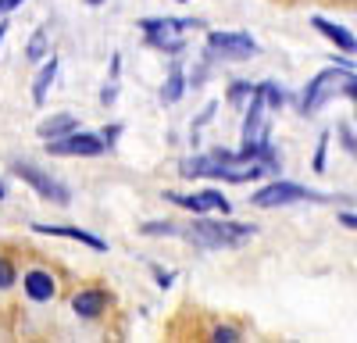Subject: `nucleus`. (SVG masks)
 <instances>
[{
	"instance_id": "f257e3e1",
	"label": "nucleus",
	"mask_w": 357,
	"mask_h": 343,
	"mask_svg": "<svg viewBox=\"0 0 357 343\" xmlns=\"http://www.w3.org/2000/svg\"><path fill=\"white\" fill-rule=\"evenodd\" d=\"M190 243L197 247H207V250H218V247H236L243 243L247 236H254L257 229L254 225H240V222H207V218H197L190 229H178Z\"/></svg>"
},
{
	"instance_id": "f03ea898",
	"label": "nucleus",
	"mask_w": 357,
	"mask_h": 343,
	"mask_svg": "<svg viewBox=\"0 0 357 343\" xmlns=\"http://www.w3.org/2000/svg\"><path fill=\"white\" fill-rule=\"evenodd\" d=\"M301 200H314V204H333V200H343V197H333V193H318V190H307L301 183H272V186H261L250 204L257 208H286V204H301Z\"/></svg>"
},
{
	"instance_id": "7ed1b4c3",
	"label": "nucleus",
	"mask_w": 357,
	"mask_h": 343,
	"mask_svg": "<svg viewBox=\"0 0 357 343\" xmlns=\"http://www.w3.org/2000/svg\"><path fill=\"white\" fill-rule=\"evenodd\" d=\"M200 22L197 18H143L139 22V29H143V36H146V43L151 47H158V50H168V54H178L186 43H183V29H197Z\"/></svg>"
},
{
	"instance_id": "20e7f679",
	"label": "nucleus",
	"mask_w": 357,
	"mask_h": 343,
	"mask_svg": "<svg viewBox=\"0 0 357 343\" xmlns=\"http://www.w3.org/2000/svg\"><path fill=\"white\" fill-rule=\"evenodd\" d=\"M104 151H107V143L97 132H82V129L47 139V154H54V158H97Z\"/></svg>"
},
{
	"instance_id": "39448f33",
	"label": "nucleus",
	"mask_w": 357,
	"mask_h": 343,
	"mask_svg": "<svg viewBox=\"0 0 357 343\" xmlns=\"http://www.w3.org/2000/svg\"><path fill=\"white\" fill-rule=\"evenodd\" d=\"M347 79H350V72H343V68H325L321 75H314L307 82V90H304V100H301L304 114H314L321 104H329L333 97H343Z\"/></svg>"
},
{
	"instance_id": "423d86ee",
	"label": "nucleus",
	"mask_w": 357,
	"mask_h": 343,
	"mask_svg": "<svg viewBox=\"0 0 357 343\" xmlns=\"http://www.w3.org/2000/svg\"><path fill=\"white\" fill-rule=\"evenodd\" d=\"M11 172H15V176H18L22 183L33 186L40 197L54 200V204H61V208H65L68 200H72L68 186H65V183H57L54 176H47V172H43V168H36V165H29V161H15V165H11Z\"/></svg>"
},
{
	"instance_id": "0eeeda50",
	"label": "nucleus",
	"mask_w": 357,
	"mask_h": 343,
	"mask_svg": "<svg viewBox=\"0 0 357 343\" xmlns=\"http://www.w3.org/2000/svg\"><path fill=\"white\" fill-rule=\"evenodd\" d=\"M207 50L218 57H229V61H247V57L257 54V43L247 33H211L207 36Z\"/></svg>"
},
{
	"instance_id": "6e6552de",
	"label": "nucleus",
	"mask_w": 357,
	"mask_h": 343,
	"mask_svg": "<svg viewBox=\"0 0 357 343\" xmlns=\"http://www.w3.org/2000/svg\"><path fill=\"white\" fill-rule=\"evenodd\" d=\"M165 200H172V204L186 208V211H193V215H204V211H222V215H229V200H225L218 190H204V193H193V197L165 193Z\"/></svg>"
},
{
	"instance_id": "1a4fd4ad",
	"label": "nucleus",
	"mask_w": 357,
	"mask_h": 343,
	"mask_svg": "<svg viewBox=\"0 0 357 343\" xmlns=\"http://www.w3.org/2000/svg\"><path fill=\"white\" fill-rule=\"evenodd\" d=\"M22 290L29 294V300L43 304V300H50V297L57 294V282H54V275H50V272L33 268V272H25V275H22Z\"/></svg>"
},
{
	"instance_id": "9d476101",
	"label": "nucleus",
	"mask_w": 357,
	"mask_h": 343,
	"mask_svg": "<svg viewBox=\"0 0 357 343\" xmlns=\"http://www.w3.org/2000/svg\"><path fill=\"white\" fill-rule=\"evenodd\" d=\"M36 233H43V236H65V240H75V243H86V247H93V250H107V243L100 240V236H93V233H86V229H75V225H33Z\"/></svg>"
},
{
	"instance_id": "9b49d317",
	"label": "nucleus",
	"mask_w": 357,
	"mask_h": 343,
	"mask_svg": "<svg viewBox=\"0 0 357 343\" xmlns=\"http://www.w3.org/2000/svg\"><path fill=\"white\" fill-rule=\"evenodd\" d=\"M311 25L318 29L321 36H329V40H333L343 54H357V40L347 33L343 25H336V22H329V18H321V15H314V18H311Z\"/></svg>"
},
{
	"instance_id": "f8f14e48",
	"label": "nucleus",
	"mask_w": 357,
	"mask_h": 343,
	"mask_svg": "<svg viewBox=\"0 0 357 343\" xmlns=\"http://www.w3.org/2000/svg\"><path fill=\"white\" fill-rule=\"evenodd\" d=\"M107 307V294L104 290H79L72 297V311L79 319H97V314Z\"/></svg>"
},
{
	"instance_id": "ddd939ff",
	"label": "nucleus",
	"mask_w": 357,
	"mask_h": 343,
	"mask_svg": "<svg viewBox=\"0 0 357 343\" xmlns=\"http://www.w3.org/2000/svg\"><path fill=\"white\" fill-rule=\"evenodd\" d=\"M72 129H79V119L75 114H54V119H47V122H40V139H54V136H65V132H72Z\"/></svg>"
},
{
	"instance_id": "4468645a",
	"label": "nucleus",
	"mask_w": 357,
	"mask_h": 343,
	"mask_svg": "<svg viewBox=\"0 0 357 343\" xmlns=\"http://www.w3.org/2000/svg\"><path fill=\"white\" fill-rule=\"evenodd\" d=\"M54 75H57V57L50 54V61L40 68V75H36V82H33V100H36V104H43V100H47V90H50Z\"/></svg>"
},
{
	"instance_id": "2eb2a0df",
	"label": "nucleus",
	"mask_w": 357,
	"mask_h": 343,
	"mask_svg": "<svg viewBox=\"0 0 357 343\" xmlns=\"http://www.w3.org/2000/svg\"><path fill=\"white\" fill-rule=\"evenodd\" d=\"M183 90H186V75H183V68H178V65H172L168 82L161 86V100H165V104H175L178 97H183Z\"/></svg>"
},
{
	"instance_id": "dca6fc26",
	"label": "nucleus",
	"mask_w": 357,
	"mask_h": 343,
	"mask_svg": "<svg viewBox=\"0 0 357 343\" xmlns=\"http://www.w3.org/2000/svg\"><path fill=\"white\" fill-rule=\"evenodd\" d=\"M47 54H50V43H47V29H36V33H33V40H29V47H25V57H29V61H43Z\"/></svg>"
},
{
	"instance_id": "f3484780",
	"label": "nucleus",
	"mask_w": 357,
	"mask_h": 343,
	"mask_svg": "<svg viewBox=\"0 0 357 343\" xmlns=\"http://www.w3.org/2000/svg\"><path fill=\"white\" fill-rule=\"evenodd\" d=\"M257 90H261V97H264V104H268V107H272V111H279V107L286 104V93L279 90V86H275V82H261V86H257Z\"/></svg>"
},
{
	"instance_id": "a211bd4d",
	"label": "nucleus",
	"mask_w": 357,
	"mask_h": 343,
	"mask_svg": "<svg viewBox=\"0 0 357 343\" xmlns=\"http://www.w3.org/2000/svg\"><path fill=\"white\" fill-rule=\"evenodd\" d=\"M143 236H178V229L172 222H146L143 225Z\"/></svg>"
},
{
	"instance_id": "6ab92c4d",
	"label": "nucleus",
	"mask_w": 357,
	"mask_h": 343,
	"mask_svg": "<svg viewBox=\"0 0 357 343\" xmlns=\"http://www.w3.org/2000/svg\"><path fill=\"white\" fill-rule=\"evenodd\" d=\"M325 154H329V132L318 136V154H314V172H325Z\"/></svg>"
},
{
	"instance_id": "aec40b11",
	"label": "nucleus",
	"mask_w": 357,
	"mask_h": 343,
	"mask_svg": "<svg viewBox=\"0 0 357 343\" xmlns=\"http://www.w3.org/2000/svg\"><path fill=\"white\" fill-rule=\"evenodd\" d=\"M8 286H15V265L0 257V290H8Z\"/></svg>"
},
{
	"instance_id": "412c9836",
	"label": "nucleus",
	"mask_w": 357,
	"mask_h": 343,
	"mask_svg": "<svg viewBox=\"0 0 357 343\" xmlns=\"http://www.w3.org/2000/svg\"><path fill=\"white\" fill-rule=\"evenodd\" d=\"M250 93H254L250 82H236L232 90H229V100H232V104H243V97H250Z\"/></svg>"
},
{
	"instance_id": "4be33fe9",
	"label": "nucleus",
	"mask_w": 357,
	"mask_h": 343,
	"mask_svg": "<svg viewBox=\"0 0 357 343\" xmlns=\"http://www.w3.org/2000/svg\"><path fill=\"white\" fill-rule=\"evenodd\" d=\"M340 136H343L347 154H354V158H357V139H354V132H350V125H347V122H340Z\"/></svg>"
},
{
	"instance_id": "5701e85b",
	"label": "nucleus",
	"mask_w": 357,
	"mask_h": 343,
	"mask_svg": "<svg viewBox=\"0 0 357 343\" xmlns=\"http://www.w3.org/2000/svg\"><path fill=\"white\" fill-rule=\"evenodd\" d=\"M211 340H218V343H236V340H240V333L229 329V326H218V329L211 333Z\"/></svg>"
},
{
	"instance_id": "b1692460",
	"label": "nucleus",
	"mask_w": 357,
	"mask_h": 343,
	"mask_svg": "<svg viewBox=\"0 0 357 343\" xmlns=\"http://www.w3.org/2000/svg\"><path fill=\"white\" fill-rule=\"evenodd\" d=\"M343 97H350L354 104H357V75L350 72V79H347V86H343Z\"/></svg>"
},
{
	"instance_id": "393cba45",
	"label": "nucleus",
	"mask_w": 357,
	"mask_h": 343,
	"mask_svg": "<svg viewBox=\"0 0 357 343\" xmlns=\"http://www.w3.org/2000/svg\"><path fill=\"white\" fill-rule=\"evenodd\" d=\"M118 132H122V125H107V129L100 132V139H104L107 147H111V143H114V136H118Z\"/></svg>"
},
{
	"instance_id": "a878e982",
	"label": "nucleus",
	"mask_w": 357,
	"mask_h": 343,
	"mask_svg": "<svg viewBox=\"0 0 357 343\" xmlns=\"http://www.w3.org/2000/svg\"><path fill=\"white\" fill-rule=\"evenodd\" d=\"M154 275H158V286H172V272H165V268H154Z\"/></svg>"
},
{
	"instance_id": "bb28decb",
	"label": "nucleus",
	"mask_w": 357,
	"mask_h": 343,
	"mask_svg": "<svg viewBox=\"0 0 357 343\" xmlns=\"http://www.w3.org/2000/svg\"><path fill=\"white\" fill-rule=\"evenodd\" d=\"M340 222L350 225V229H357V215H340Z\"/></svg>"
},
{
	"instance_id": "cd10ccee",
	"label": "nucleus",
	"mask_w": 357,
	"mask_h": 343,
	"mask_svg": "<svg viewBox=\"0 0 357 343\" xmlns=\"http://www.w3.org/2000/svg\"><path fill=\"white\" fill-rule=\"evenodd\" d=\"M4 33H8V22H0V43H4Z\"/></svg>"
},
{
	"instance_id": "c85d7f7f",
	"label": "nucleus",
	"mask_w": 357,
	"mask_h": 343,
	"mask_svg": "<svg viewBox=\"0 0 357 343\" xmlns=\"http://www.w3.org/2000/svg\"><path fill=\"white\" fill-rule=\"evenodd\" d=\"M8 197V190H4V183H0V200H4Z\"/></svg>"
},
{
	"instance_id": "c756f323",
	"label": "nucleus",
	"mask_w": 357,
	"mask_h": 343,
	"mask_svg": "<svg viewBox=\"0 0 357 343\" xmlns=\"http://www.w3.org/2000/svg\"><path fill=\"white\" fill-rule=\"evenodd\" d=\"M86 4H93V8H97V4H104V0H86Z\"/></svg>"
}]
</instances>
